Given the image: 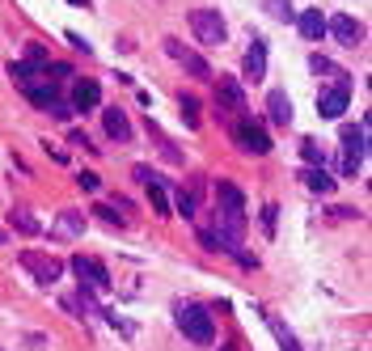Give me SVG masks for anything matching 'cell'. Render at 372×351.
Listing matches in <instances>:
<instances>
[{
	"mask_svg": "<svg viewBox=\"0 0 372 351\" xmlns=\"http://www.w3.org/2000/svg\"><path fill=\"white\" fill-rule=\"evenodd\" d=\"M178 326H182V334H186L191 343H199V347H207L211 338H216V322H211V313H207L203 305H186V309L178 313Z\"/></svg>",
	"mask_w": 372,
	"mask_h": 351,
	"instance_id": "6da1fadb",
	"label": "cell"
},
{
	"mask_svg": "<svg viewBox=\"0 0 372 351\" xmlns=\"http://www.w3.org/2000/svg\"><path fill=\"white\" fill-rule=\"evenodd\" d=\"M191 30H195V38H199L203 47H220L225 34H229L225 17H220L216 9H195V13H191Z\"/></svg>",
	"mask_w": 372,
	"mask_h": 351,
	"instance_id": "7a4b0ae2",
	"label": "cell"
},
{
	"mask_svg": "<svg viewBox=\"0 0 372 351\" xmlns=\"http://www.w3.org/2000/svg\"><path fill=\"white\" fill-rule=\"evenodd\" d=\"M241 233H245V212H216V233H211V237H216V250H229V254H233V250H241Z\"/></svg>",
	"mask_w": 372,
	"mask_h": 351,
	"instance_id": "3957f363",
	"label": "cell"
},
{
	"mask_svg": "<svg viewBox=\"0 0 372 351\" xmlns=\"http://www.w3.org/2000/svg\"><path fill=\"white\" fill-rule=\"evenodd\" d=\"M364 144H368L364 127H343V178H355L364 170Z\"/></svg>",
	"mask_w": 372,
	"mask_h": 351,
	"instance_id": "277c9868",
	"label": "cell"
},
{
	"mask_svg": "<svg viewBox=\"0 0 372 351\" xmlns=\"http://www.w3.org/2000/svg\"><path fill=\"white\" fill-rule=\"evenodd\" d=\"M22 267L34 275V284H56V279L64 275V263L51 259V254H38V250H26V254H22Z\"/></svg>",
	"mask_w": 372,
	"mask_h": 351,
	"instance_id": "5b68a950",
	"label": "cell"
},
{
	"mask_svg": "<svg viewBox=\"0 0 372 351\" xmlns=\"http://www.w3.org/2000/svg\"><path fill=\"white\" fill-rule=\"evenodd\" d=\"M72 271H76V279H81V288H93V292H106L111 288V275H106V267L102 263H93V259H72Z\"/></svg>",
	"mask_w": 372,
	"mask_h": 351,
	"instance_id": "8992f818",
	"label": "cell"
},
{
	"mask_svg": "<svg viewBox=\"0 0 372 351\" xmlns=\"http://www.w3.org/2000/svg\"><path fill=\"white\" fill-rule=\"evenodd\" d=\"M347 102H351V81H339L334 89H326L322 97H317V111H322L326 119H339V115H347Z\"/></svg>",
	"mask_w": 372,
	"mask_h": 351,
	"instance_id": "52a82bcc",
	"label": "cell"
},
{
	"mask_svg": "<svg viewBox=\"0 0 372 351\" xmlns=\"http://www.w3.org/2000/svg\"><path fill=\"white\" fill-rule=\"evenodd\" d=\"M233 136H237V144L245 148V153H254V157H267V153H271V136L262 131V127H254V123L233 127Z\"/></svg>",
	"mask_w": 372,
	"mask_h": 351,
	"instance_id": "ba28073f",
	"label": "cell"
},
{
	"mask_svg": "<svg viewBox=\"0 0 372 351\" xmlns=\"http://www.w3.org/2000/svg\"><path fill=\"white\" fill-rule=\"evenodd\" d=\"M165 51H170L178 64H186V72H191V76H199V81H207V76H211V68H207L199 56H191V51H186V47H182L178 38H165Z\"/></svg>",
	"mask_w": 372,
	"mask_h": 351,
	"instance_id": "9c48e42d",
	"label": "cell"
},
{
	"mask_svg": "<svg viewBox=\"0 0 372 351\" xmlns=\"http://www.w3.org/2000/svg\"><path fill=\"white\" fill-rule=\"evenodd\" d=\"M97 102H102V85H97V81H76V85H72V102H68L72 111L85 115V111H93Z\"/></svg>",
	"mask_w": 372,
	"mask_h": 351,
	"instance_id": "30bf717a",
	"label": "cell"
},
{
	"mask_svg": "<svg viewBox=\"0 0 372 351\" xmlns=\"http://www.w3.org/2000/svg\"><path fill=\"white\" fill-rule=\"evenodd\" d=\"M267 115H271L275 127H288V123H292V97H288L284 89H271V93H267Z\"/></svg>",
	"mask_w": 372,
	"mask_h": 351,
	"instance_id": "8fae6325",
	"label": "cell"
},
{
	"mask_svg": "<svg viewBox=\"0 0 372 351\" xmlns=\"http://www.w3.org/2000/svg\"><path fill=\"white\" fill-rule=\"evenodd\" d=\"M326 30H330L343 47H359V42H364V26L351 22V17H334V22H326Z\"/></svg>",
	"mask_w": 372,
	"mask_h": 351,
	"instance_id": "7c38bea8",
	"label": "cell"
},
{
	"mask_svg": "<svg viewBox=\"0 0 372 351\" xmlns=\"http://www.w3.org/2000/svg\"><path fill=\"white\" fill-rule=\"evenodd\" d=\"M102 123H106V136H111V140H131V123H127V115L119 111V106H106L102 111Z\"/></svg>",
	"mask_w": 372,
	"mask_h": 351,
	"instance_id": "4fadbf2b",
	"label": "cell"
},
{
	"mask_svg": "<svg viewBox=\"0 0 372 351\" xmlns=\"http://www.w3.org/2000/svg\"><path fill=\"white\" fill-rule=\"evenodd\" d=\"M245 76H250V81H262V76H267V42H262V38H254L250 51H245Z\"/></svg>",
	"mask_w": 372,
	"mask_h": 351,
	"instance_id": "5bb4252c",
	"label": "cell"
},
{
	"mask_svg": "<svg viewBox=\"0 0 372 351\" xmlns=\"http://www.w3.org/2000/svg\"><path fill=\"white\" fill-rule=\"evenodd\" d=\"M216 97H220V106H229L233 115H245V93H241V85H237V81L220 76V89H216Z\"/></svg>",
	"mask_w": 372,
	"mask_h": 351,
	"instance_id": "9a60e30c",
	"label": "cell"
},
{
	"mask_svg": "<svg viewBox=\"0 0 372 351\" xmlns=\"http://www.w3.org/2000/svg\"><path fill=\"white\" fill-rule=\"evenodd\" d=\"M296 26H300V34L309 38V42H317L326 34V17H322V9H305V13H296Z\"/></svg>",
	"mask_w": 372,
	"mask_h": 351,
	"instance_id": "2e32d148",
	"label": "cell"
},
{
	"mask_svg": "<svg viewBox=\"0 0 372 351\" xmlns=\"http://www.w3.org/2000/svg\"><path fill=\"white\" fill-rule=\"evenodd\" d=\"M22 93L30 97V102H34V106H42V111H47L51 102H60V97H56V81H42V76H38L34 85H26Z\"/></svg>",
	"mask_w": 372,
	"mask_h": 351,
	"instance_id": "e0dca14e",
	"label": "cell"
},
{
	"mask_svg": "<svg viewBox=\"0 0 372 351\" xmlns=\"http://www.w3.org/2000/svg\"><path fill=\"white\" fill-rule=\"evenodd\" d=\"M300 182H305L313 195H330V190H334V178H330L322 165H313V170H300Z\"/></svg>",
	"mask_w": 372,
	"mask_h": 351,
	"instance_id": "ac0fdd59",
	"label": "cell"
},
{
	"mask_svg": "<svg viewBox=\"0 0 372 351\" xmlns=\"http://www.w3.org/2000/svg\"><path fill=\"white\" fill-rule=\"evenodd\" d=\"M216 204H220L225 212H245V195H241L233 182H220V186H216Z\"/></svg>",
	"mask_w": 372,
	"mask_h": 351,
	"instance_id": "d6986e66",
	"label": "cell"
},
{
	"mask_svg": "<svg viewBox=\"0 0 372 351\" xmlns=\"http://www.w3.org/2000/svg\"><path fill=\"white\" fill-rule=\"evenodd\" d=\"M81 233H85V216H81V212H60L56 237H81Z\"/></svg>",
	"mask_w": 372,
	"mask_h": 351,
	"instance_id": "ffe728a7",
	"label": "cell"
},
{
	"mask_svg": "<svg viewBox=\"0 0 372 351\" xmlns=\"http://www.w3.org/2000/svg\"><path fill=\"white\" fill-rule=\"evenodd\" d=\"M9 225H13L17 233H26V237H38V229H42V225H38L26 208H13V212H9Z\"/></svg>",
	"mask_w": 372,
	"mask_h": 351,
	"instance_id": "44dd1931",
	"label": "cell"
},
{
	"mask_svg": "<svg viewBox=\"0 0 372 351\" xmlns=\"http://www.w3.org/2000/svg\"><path fill=\"white\" fill-rule=\"evenodd\" d=\"M267 326L275 330V338H280V351H300V343H296V334L280 322V318H267Z\"/></svg>",
	"mask_w": 372,
	"mask_h": 351,
	"instance_id": "7402d4cb",
	"label": "cell"
},
{
	"mask_svg": "<svg viewBox=\"0 0 372 351\" xmlns=\"http://www.w3.org/2000/svg\"><path fill=\"white\" fill-rule=\"evenodd\" d=\"M262 9H267L275 22H296V13H292V0H262Z\"/></svg>",
	"mask_w": 372,
	"mask_h": 351,
	"instance_id": "603a6c76",
	"label": "cell"
},
{
	"mask_svg": "<svg viewBox=\"0 0 372 351\" xmlns=\"http://www.w3.org/2000/svg\"><path fill=\"white\" fill-rule=\"evenodd\" d=\"M174 208H178V216L195 220V208H199V195H195V190H178V199H174Z\"/></svg>",
	"mask_w": 372,
	"mask_h": 351,
	"instance_id": "cb8c5ba5",
	"label": "cell"
},
{
	"mask_svg": "<svg viewBox=\"0 0 372 351\" xmlns=\"http://www.w3.org/2000/svg\"><path fill=\"white\" fill-rule=\"evenodd\" d=\"M148 195H152V212H170V199H165V186H161V178H156V182H148Z\"/></svg>",
	"mask_w": 372,
	"mask_h": 351,
	"instance_id": "d4e9b609",
	"label": "cell"
},
{
	"mask_svg": "<svg viewBox=\"0 0 372 351\" xmlns=\"http://www.w3.org/2000/svg\"><path fill=\"white\" fill-rule=\"evenodd\" d=\"M309 68H313V72H326V76H334V81H351L343 68H334V64H330V60H322V56H313V60H309Z\"/></svg>",
	"mask_w": 372,
	"mask_h": 351,
	"instance_id": "484cf974",
	"label": "cell"
},
{
	"mask_svg": "<svg viewBox=\"0 0 372 351\" xmlns=\"http://www.w3.org/2000/svg\"><path fill=\"white\" fill-rule=\"evenodd\" d=\"M26 64H38V68H47L51 60H47V51H42V42H26Z\"/></svg>",
	"mask_w": 372,
	"mask_h": 351,
	"instance_id": "4316f807",
	"label": "cell"
},
{
	"mask_svg": "<svg viewBox=\"0 0 372 351\" xmlns=\"http://www.w3.org/2000/svg\"><path fill=\"white\" fill-rule=\"evenodd\" d=\"M182 119H186V127H199V102L195 97H182Z\"/></svg>",
	"mask_w": 372,
	"mask_h": 351,
	"instance_id": "83f0119b",
	"label": "cell"
},
{
	"mask_svg": "<svg viewBox=\"0 0 372 351\" xmlns=\"http://www.w3.org/2000/svg\"><path fill=\"white\" fill-rule=\"evenodd\" d=\"M275 216H280V208H275V204L262 208V233H267V237H275Z\"/></svg>",
	"mask_w": 372,
	"mask_h": 351,
	"instance_id": "f1b7e54d",
	"label": "cell"
},
{
	"mask_svg": "<svg viewBox=\"0 0 372 351\" xmlns=\"http://www.w3.org/2000/svg\"><path fill=\"white\" fill-rule=\"evenodd\" d=\"M47 115H51V119H60V123H68V119H72L76 111H72L68 102H51V106H47Z\"/></svg>",
	"mask_w": 372,
	"mask_h": 351,
	"instance_id": "f546056e",
	"label": "cell"
},
{
	"mask_svg": "<svg viewBox=\"0 0 372 351\" xmlns=\"http://www.w3.org/2000/svg\"><path fill=\"white\" fill-rule=\"evenodd\" d=\"M300 157H305L309 165H322V148H317L313 140H305V144H300Z\"/></svg>",
	"mask_w": 372,
	"mask_h": 351,
	"instance_id": "4dcf8cb0",
	"label": "cell"
},
{
	"mask_svg": "<svg viewBox=\"0 0 372 351\" xmlns=\"http://www.w3.org/2000/svg\"><path fill=\"white\" fill-rule=\"evenodd\" d=\"M76 186H81V190H97L102 178H97V174H76Z\"/></svg>",
	"mask_w": 372,
	"mask_h": 351,
	"instance_id": "1f68e13d",
	"label": "cell"
},
{
	"mask_svg": "<svg viewBox=\"0 0 372 351\" xmlns=\"http://www.w3.org/2000/svg\"><path fill=\"white\" fill-rule=\"evenodd\" d=\"M131 174H136V178H140V182H144V186H148V182H156V174H152V170H148V165H136V170H131Z\"/></svg>",
	"mask_w": 372,
	"mask_h": 351,
	"instance_id": "d6a6232c",
	"label": "cell"
},
{
	"mask_svg": "<svg viewBox=\"0 0 372 351\" xmlns=\"http://www.w3.org/2000/svg\"><path fill=\"white\" fill-rule=\"evenodd\" d=\"M72 144H76V148H89V153H97V148L89 144V136H85V131H72Z\"/></svg>",
	"mask_w": 372,
	"mask_h": 351,
	"instance_id": "836d02e7",
	"label": "cell"
},
{
	"mask_svg": "<svg viewBox=\"0 0 372 351\" xmlns=\"http://www.w3.org/2000/svg\"><path fill=\"white\" fill-rule=\"evenodd\" d=\"M68 42H72V47H76V51H85V56H89V51H93V47H89V42H85V38H81V34H68Z\"/></svg>",
	"mask_w": 372,
	"mask_h": 351,
	"instance_id": "e575fe53",
	"label": "cell"
},
{
	"mask_svg": "<svg viewBox=\"0 0 372 351\" xmlns=\"http://www.w3.org/2000/svg\"><path fill=\"white\" fill-rule=\"evenodd\" d=\"M330 216H334V220H355V216H359V212H351V208H334V212H330Z\"/></svg>",
	"mask_w": 372,
	"mask_h": 351,
	"instance_id": "d590c367",
	"label": "cell"
},
{
	"mask_svg": "<svg viewBox=\"0 0 372 351\" xmlns=\"http://www.w3.org/2000/svg\"><path fill=\"white\" fill-rule=\"evenodd\" d=\"M68 5H76V9H85V0H68Z\"/></svg>",
	"mask_w": 372,
	"mask_h": 351,
	"instance_id": "8d00e7d4",
	"label": "cell"
},
{
	"mask_svg": "<svg viewBox=\"0 0 372 351\" xmlns=\"http://www.w3.org/2000/svg\"><path fill=\"white\" fill-rule=\"evenodd\" d=\"M0 245H5V229H0Z\"/></svg>",
	"mask_w": 372,
	"mask_h": 351,
	"instance_id": "74e56055",
	"label": "cell"
},
{
	"mask_svg": "<svg viewBox=\"0 0 372 351\" xmlns=\"http://www.w3.org/2000/svg\"><path fill=\"white\" fill-rule=\"evenodd\" d=\"M220 351H233V347H220Z\"/></svg>",
	"mask_w": 372,
	"mask_h": 351,
	"instance_id": "f35d334b",
	"label": "cell"
}]
</instances>
